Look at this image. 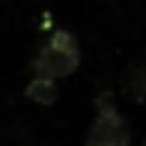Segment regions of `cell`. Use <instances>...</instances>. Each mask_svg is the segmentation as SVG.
Here are the masks:
<instances>
[{"label":"cell","instance_id":"cell-1","mask_svg":"<svg viewBox=\"0 0 146 146\" xmlns=\"http://www.w3.org/2000/svg\"><path fill=\"white\" fill-rule=\"evenodd\" d=\"M78 66H81V45H78V36L69 30H54L36 51V57L30 60L33 75H45L54 81L75 75Z\"/></svg>","mask_w":146,"mask_h":146},{"label":"cell","instance_id":"cell-2","mask_svg":"<svg viewBox=\"0 0 146 146\" xmlns=\"http://www.w3.org/2000/svg\"><path fill=\"white\" fill-rule=\"evenodd\" d=\"M84 146H131L128 119L119 113L113 92H102L96 98V119H92Z\"/></svg>","mask_w":146,"mask_h":146},{"label":"cell","instance_id":"cell-3","mask_svg":"<svg viewBox=\"0 0 146 146\" xmlns=\"http://www.w3.org/2000/svg\"><path fill=\"white\" fill-rule=\"evenodd\" d=\"M24 96H27V102L33 104H54L57 102V81L54 78H45V75H33V81L27 84V90H24Z\"/></svg>","mask_w":146,"mask_h":146},{"label":"cell","instance_id":"cell-4","mask_svg":"<svg viewBox=\"0 0 146 146\" xmlns=\"http://www.w3.org/2000/svg\"><path fill=\"white\" fill-rule=\"evenodd\" d=\"M125 96L131 102H146V63H134L125 78Z\"/></svg>","mask_w":146,"mask_h":146},{"label":"cell","instance_id":"cell-5","mask_svg":"<svg viewBox=\"0 0 146 146\" xmlns=\"http://www.w3.org/2000/svg\"><path fill=\"white\" fill-rule=\"evenodd\" d=\"M143 146H146V143H143Z\"/></svg>","mask_w":146,"mask_h":146}]
</instances>
